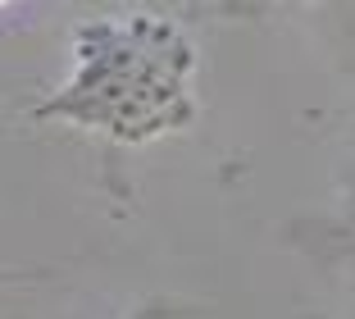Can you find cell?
<instances>
[{"label": "cell", "mask_w": 355, "mask_h": 319, "mask_svg": "<svg viewBox=\"0 0 355 319\" xmlns=\"http://www.w3.org/2000/svg\"><path fill=\"white\" fill-rule=\"evenodd\" d=\"M324 237H328V251H333V256H346L355 265V196L346 201V215L342 219L324 224Z\"/></svg>", "instance_id": "7a4b0ae2"}, {"label": "cell", "mask_w": 355, "mask_h": 319, "mask_svg": "<svg viewBox=\"0 0 355 319\" xmlns=\"http://www.w3.org/2000/svg\"><path fill=\"white\" fill-rule=\"evenodd\" d=\"M191 73L196 55L164 19L83 23L73 32V78L37 105V119H64L119 142H150L191 124Z\"/></svg>", "instance_id": "6da1fadb"}, {"label": "cell", "mask_w": 355, "mask_h": 319, "mask_svg": "<svg viewBox=\"0 0 355 319\" xmlns=\"http://www.w3.org/2000/svg\"><path fill=\"white\" fill-rule=\"evenodd\" d=\"M132 319H173V315H168L164 306H146V310H137Z\"/></svg>", "instance_id": "3957f363"}]
</instances>
